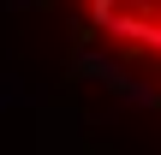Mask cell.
<instances>
[{
	"instance_id": "obj_1",
	"label": "cell",
	"mask_w": 161,
	"mask_h": 155,
	"mask_svg": "<svg viewBox=\"0 0 161 155\" xmlns=\"http://www.w3.org/2000/svg\"><path fill=\"white\" fill-rule=\"evenodd\" d=\"M78 18L125 72L161 90V0H78Z\"/></svg>"
}]
</instances>
